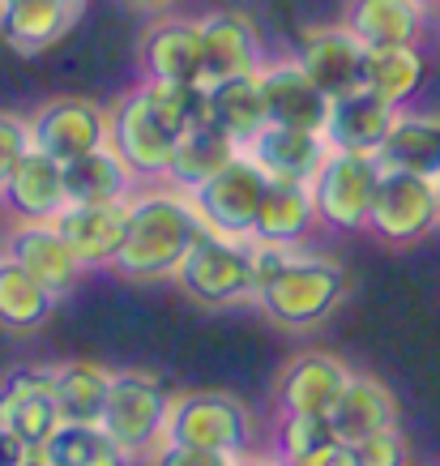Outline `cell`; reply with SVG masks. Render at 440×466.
I'll list each match as a JSON object with an SVG mask.
<instances>
[{
	"label": "cell",
	"mask_w": 440,
	"mask_h": 466,
	"mask_svg": "<svg viewBox=\"0 0 440 466\" xmlns=\"http://www.w3.org/2000/svg\"><path fill=\"white\" fill-rule=\"evenodd\" d=\"M235 155H244V146L235 142V137H227L214 120L193 125V128H185V133H180V142H175L167 180L175 184V188H188V193H193L197 184H205L210 176H218V171L227 167Z\"/></svg>",
	"instance_id": "27"
},
{
	"label": "cell",
	"mask_w": 440,
	"mask_h": 466,
	"mask_svg": "<svg viewBox=\"0 0 440 466\" xmlns=\"http://www.w3.org/2000/svg\"><path fill=\"white\" fill-rule=\"evenodd\" d=\"M381 171L385 163L376 150H338V146H329L325 163L313 176V201L321 227L342 231V236L368 231Z\"/></svg>",
	"instance_id": "3"
},
{
	"label": "cell",
	"mask_w": 440,
	"mask_h": 466,
	"mask_svg": "<svg viewBox=\"0 0 440 466\" xmlns=\"http://www.w3.org/2000/svg\"><path fill=\"white\" fill-rule=\"evenodd\" d=\"M313 462L316 466H359L355 462V445H351V441H338V437L329 441L321 453H313Z\"/></svg>",
	"instance_id": "38"
},
{
	"label": "cell",
	"mask_w": 440,
	"mask_h": 466,
	"mask_svg": "<svg viewBox=\"0 0 440 466\" xmlns=\"http://www.w3.org/2000/svg\"><path fill=\"white\" fill-rule=\"evenodd\" d=\"M0 5H5V0H0Z\"/></svg>",
	"instance_id": "46"
},
{
	"label": "cell",
	"mask_w": 440,
	"mask_h": 466,
	"mask_svg": "<svg viewBox=\"0 0 440 466\" xmlns=\"http://www.w3.org/2000/svg\"><path fill=\"white\" fill-rule=\"evenodd\" d=\"M142 73L158 82H201V17H158L142 35Z\"/></svg>",
	"instance_id": "22"
},
{
	"label": "cell",
	"mask_w": 440,
	"mask_h": 466,
	"mask_svg": "<svg viewBox=\"0 0 440 466\" xmlns=\"http://www.w3.org/2000/svg\"><path fill=\"white\" fill-rule=\"evenodd\" d=\"M351 381V368L329 351H304L278 372V410H308V415H325L338 407L342 390Z\"/></svg>",
	"instance_id": "18"
},
{
	"label": "cell",
	"mask_w": 440,
	"mask_h": 466,
	"mask_svg": "<svg viewBox=\"0 0 440 466\" xmlns=\"http://www.w3.org/2000/svg\"><path fill=\"white\" fill-rule=\"evenodd\" d=\"M376 155H381L385 167L415 171V176H427V180L440 184V112L402 107Z\"/></svg>",
	"instance_id": "25"
},
{
	"label": "cell",
	"mask_w": 440,
	"mask_h": 466,
	"mask_svg": "<svg viewBox=\"0 0 440 466\" xmlns=\"http://www.w3.org/2000/svg\"><path fill=\"white\" fill-rule=\"evenodd\" d=\"M398 112L402 107L376 99L368 86H364V90L346 95V99H334L325 142L338 146V150H381V142L389 137V128H394Z\"/></svg>",
	"instance_id": "26"
},
{
	"label": "cell",
	"mask_w": 440,
	"mask_h": 466,
	"mask_svg": "<svg viewBox=\"0 0 440 466\" xmlns=\"http://www.w3.org/2000/svg\"><path fill=\"white\" fill-rule=\"evenodd\" d=\"M85 14V0H5L0 5V43L17 56H43L56 47Z\"/></svg>",
	"instance_id": "16"
},
{
	"label": "cell",
	"mask_w": 440,
	"mask_h": 466,
	"mask_svg": "<svg viewBox=\"0 0 440 466\" xmlns=\"http://www.w3.org/2000/svg\"><path fill=\"white\" fill-rule=\"evenodd\" d=\"M0 424L30 453H39L65 420L52 398V368H14L0 381Z\"/></svg>",
	"instance_id": "15"
},
{
	"label": "cell",
	"mask_w": 440,
	"mask_h": 466,
	"mask_svg": "<svg viewBox=\"0 0 440 466\" xmlns=\"http://www.w3.org/2000/svg\"><path fill=\"white\" fill-rule=\"evenodd\" d=\"M175 142L180 133L155 112V103L145 99L142 82L125 90L120 99L112 103V146L115 155L128 163V171L137 180H167V167H171V155H175Z\"/></svg>",
	"instance_id": "7"
},
{
	"label": "cell",
	"mask_w": 440,
	"mask_h": 466,
	"mask_svg": "<svg viewBox=\"0 0 440 466\" xmlns=\"http://www.w3.org/2000/svg\"><path fill=\"white\" fill-rule=\"evenodd\" d=\"M316 227H321V218H316L313 184H295V180H270L265 184V198H261V214H256L253 240L304 244Z\"/></svg>",
	"instance_id": "23"
},
{
	"label": "cell",
	"mask_w": 440,
	"mask_h": 466,
	"mask_svg": "<svg viewBox=\"0 0 440 466\" xmlns=\"http://www.w3.org/2000/svg\"><path fill=\"white\" fill-rule=\"evenodd\" d=\"M52 223L60 227V236L69 240L73 257L85 269H112L120 257V244H125L128 201H95V206L69 201Z\"/></svg>",
	"instance_id": "17"
},
{
	"label": "cell",
	"mask_w": 440,
	"mask_h": 466,
	"mask_svg": "<svg viewBox=\"0 0 440 466\" xmlns=\"http://www.w3.org/2000/svg\"><path fill=\"white\" fill-rule=\"evenodd\" d=\"M35 150V137H30V116L17 112H0V188L9 184V176L17 171V163Z\"/></svg>",
	"instance_id": "35"
},
{
	"label": "cell",
	"mask_w": 440,
	"mask_h": 466,
	"mask_svg": "<svg viewBox=\"0 0 440 466\" xmlns=\"http://www.w3.org/2000/svg\"><path fill=\"white\" fill-rule=\"evenodd\" d=\"M30 137L35 150L73 163V158L103 150L112 137V107L85 99V95H60V99L39 103V112L30 116Z\"/></svg>",
	"instance_id": "9"
},
{
	"label": "cell",
	"mask_w": 440,
	"mask_h": 466,
	"mask_svg": "<svg viewBox=\"0 0 440 466\" xmlns=\"http://www.w3.org/2000/svg\"><path fill=\"white\" fill-rule=\"evenodd\" d=\"M235 466H278V453H256V450H244L235 458Z\"/></svg>",
	"instance_id": "40"
},
{
	"label": "cell",
	"mask_w": 440,
	"mask_h": 466,
	"mask_svg": "<svg viewBox=\"0 0 440 466\" xmlns=\"http://www.w3.org/2000/svg\"><path fill=\"white\" fill-rule=\"evenodd\" d=\"M398 420H402V410H398L394 390H389L381 377H364V372H351V381H346V390H342L338 407L329 410L334 437L351 441V445L376 437V432L398 428Z\"/></svg>",
	"instance_id": "21"
},
{
	"label": "cell",
	"mask_w": 440,
	"mask_h": 466,
	"mask_svg": "<svg viewBox=\"0 0 440 466\" xmlns=\"http://www.w3.org/2000/svg\"><path fill=\"white\" fill-rule=\"evenodd\" d=\"M436 227H440V193H436Z\"/></svg>",
	"instance_id": "45"
},
{
	"label": "cell",
	"mask_w": 440,
	"mask_h": 466,
	"mask_svg": "<svg viewBox=\"0 0 440 466\" xmlns=\"http://www.w3.org/2000/svg\"><path fill=\"white\" fill-rule=\"evenodd\" d=\"M112 394V368L99 360H65L52 364V398L65 424H103Z\"/></svg>",
	"instance_id": "24"
},
{
	"label": "cell",
	"mask_w": 440,
	"mask_h": 466,
	"mask_svg": "<svg viewBox=\"0 0 440 466\" xmlns=\"http://www.w3.org/2000/svg\"><path fill=\"white\" fill-rule=\"evenodd\" d=\"M0 248L14 257L26 274H35L56 299L69 296L85 274V266L73 257L69 240L60 236V227L52 218H5Z\"/></svg>",
	"instance_id": "11"
},
{
	"label": "cell",
	"mask_w": 440,
	"mask_h": 466,
	"mask_svg": "<svg viewBox=\"0 0 440 466\" xmlns=\"http://www.w3.org/2000/svg\"><path fill=\"white\" fill-rule=\"evenodd\" d=\"M137 176L128 171V163L115 155L112 146L90 150V155L65 163V193L77 206H95V201H128L137 193Z\"/></svg>",
	"instance_id": "29"
},
{
	"label": "cell",
	"mask_w": 440,
	"mask_h": 466,
	"mask_svg": "<svg viewBox=\"0 0 440 466\" xmlns=\"http://www.w3.org/2000/svg\"><path fill=\"white\" fill-rule=\"evenodd\" d=\"M436 193H440V184L427 180V176H415V171H402V167H385L368 231L385 244L424 240L427 231H436Z\"/></svg>",
	"instance_id": "10"
},
{
	"label": "cell",
	"mask_w": 440,
	"mask_h": 466,
	"mask_svg": "<svg viewBox=\"0 0 440 466\" xmlns=\"http://www.w3.org/2000/svg\"><path fill=\"white\" fill-rule=\"evenodd\" d=\"M334 441L325 415H308V410H283L278 432H274V453L278 458H313Z\"/></svg>",
	"instance_id": "34"
},
{
	"label": "cell",
	"mask_w": 440,
	"mask_h": 466,
	"mask_svg": "<svg viewBox=\"0 0 440 466\" xmlns=\"http://www.w3.org/2000/svg\"><path fill=\"white\" fill-rule=\"evenodd\" d=\"M210 120L227 137H235L240 146H248L270 125V112H265V95H261V77L256 73H244V77H227V82L210 86Z\"/></svg>",
	"instance_id": "32"
},
{
	"label": "cell",
	"mask_w": 440,
	"mask_h": 466,
	"mask_svg": "<svg viewBox=\"0 0 440 466\" xmlns=\"http://www.w3.org/2000/svg\"><path fill=\"white\" fill-rule=\"evenodd\" d=\"M201 231L205 223L188 188H175L171 180H145L128 198L125 244L112 269L128 283H171Z\"/></svg>",
	"instance_id": "1"
},
{
	"label": "cell",
	"mask_w": 440,
	"mask_h": 466,
	"mask_svg": "<svg viewBox=\"0 0 440 466\" xmlns=\"http://www.w3.org/2000/svg\"><path fill=\"white\" fill-rule=\"evenodd\" d=\"M295 60L329 99H346L368 82V43L359 39L346 22L304 30L295 43Z\"/></svg>",
	"instance_id": "12"
},
{
	"label": "cell",
	"mask_w": 440,
	"mask_h": 466,
	"mask_svg": "<svg viewBox=\"0 0 440 466\" xmlns=\"http://www.w3.org/2000/svg\"><path fill=\"white\" fill-rule=\"evenodd\" d=\"M265 65V43L261 30L240 9H214L201 17V82H227L244 77Z\"/></svg>",
	"instance_id": "14"
},
{
	"label": "cell",
	"mask_w": 440,
	"mask_h": 466,
	"mask_svg": "<svg viewBox=\"0 0 440 466\" xmlns=\"http://www.w3.org/2000/svg\"><path fill=\"white\" fill-rule=\"evenodd\" d=\"M355 462L359 466H411V450H406L398 428H389V432H376V437L359 441Z\"/></svg>",
	"instance_id": "37"
},
{
	"label": "cell",
	"mask_w": 440,
	"mask_h": 466,
	"mask_svg": "<svg viewBox=\"0 0 440 466\" xmlns=\"http://www.w3.org/2000/svg\"><path fill=\"white\" fill-rule=\"evenodd\" d=\"M145 466H235L231 453L197 450V445H180V441H158L155 450L145 453Z\"/></svg>",
	"instance_id": "36"
},
{
	"label": "cell",
	"mask_w": 440,
	"mask_h": 466,
	"mask_svg": "<svg viewBox=\"0 0 440 466\" xmlns=\"http://www.w3.org/2000/svg\"><path fill=\"white\" fill-rule=\"evenodd\" d=\"M278 466H316L313 458H278Z\"/></svg>",
	"instance_id": "42"
},
{
	"label": "cell",
	"mask_w": 440,
	"mask_h": 466,
	"mask_svg": "<svg viewBox=\"0 0 440 466\" xmlns=\"http://www.w3.org/2000/svg\"><path fill=\"white\" fill-rule=\"evenodd\" d=\"M22 466H47V462H43L39 453H30V458H26V462H22Z\"/></svg>",
	"instance_id": "44"
},
{
	"label": "cell",
	"mask_w": 440,
	"mask_h": 466,
	"mask_svg": "<svg viewBox=\"0 0 440 466\" xmlns=\"http://www.w3.org/2000/svg\"><path fill=\"white\" fill-rule=\"evenodd\" d=\"M171 394L175 390H167L155 372H142V368L112 372V394H107V410H103V428L120 441V450L133 462H145V453L167 437Z\"/></svg>",
	"instance_id": "5"
},
{
	"label": "cell",
	"mask_w": 440,
	"mask_h": 466,
	"mask_svg": "<svg viewBox=\"0 0 440 466\" xmlns=\"http://www.w3.org/2000/svg\"><path fill=\"white\" fill-rule=\"evenodd\" d=\"M56 304L60 299L35 274H26L14 257L0 248V329H9V334H35L39 325H47Z\"/></svg>",
	"instance_id": "30"
},
{
	"label": "cell",
	"mask_w": 440,
	"mask_h": 466,
	"mask_svg": "<svg viewBox=\"0 0 440 466\" xmlns=\"http://www.w3.org/2000/svg\"><path fill=\"white\" fill-rule=\"evenodd\" d=\"M342 296H346V269L329 257L304 253V244H295L265 279H256L253 304L278 329L304 334V329H316L321 321H329Z\"/></svg>",
	"instance_id": "2"
},
{
	"label": "cell",
	"mask_w": 440,
	"mask_h": 466,
	"mask_svg": "<svg viewBox=\"0 0 440 466\" xmlns=\"http://www.w3.org/2000/svg\"><path fill=\"white\" fill-rule=\"evenodd\" d=\"M26 458H30V450L9 432V428L0 424V466H22Z\"/></svg>",
	"instance_id": "39"
},
{
	"label": "cell",
	"mask_w": 440,
	"mask_h": 466,
	"mask_svg": "<svg viewBox=\"0 0 440 466\" xmlns=\"http://www.w3.org/2000/svg\"><path fill=\"white\" fill-rule=\"evenodd\" d=\"M133 5H137V9H167L171 0H133Z\"/></svg>",
	"instance_id": "41"
},
{
	"label": "cell",
	"mask_w": 440,
	"mask_h": 466,
	"mask_svg": "<svg viewBox=\"0 0 440 466\" xmlns=\"http://www.w3.org/2000/svg\"><path fill=\"white\" fill-rule=\"evenodd\" d=\"M427 82V56L419 43H398V47H368V90L394 107H411L415 95Z\"/></svg>",
	"instance_id": "31"
},
{
	"label": "cell",
	"mask_w": 440,
	"mask_h": 466,
	"mask_svg": "<svg viewBox=\"0 0 440 466\" xmlns=\"http://www.w3.org/2000/svg\"><path fill=\"white\" fill-rule=\"evenodd\" d=\"M346 26L368 47H398L419 43L427 30V14L411 0H346Z\"/></svg>",
	"instance_id": "28"
},
{
	"label": "cell",
	"mask_w": 440,
	"mask_h": 466,
	"mask_svg": "<svg viewBox=\"0 0 440 466\" xmlns=\"http://www.w3.org/2000/svg\"><path fill=\"white\" fill-rule=\"evenodd\" d=\"M69 206L65 193V163L43 150H30L9 184L0 188V210L5 218H56Z\"/></svg>",
	"instance_id": "19"
},
{
	"label": "cell",
	"mask_w": 440,
	"mask_h": 466,
	"mask_svg": "<svg viewBox=\"0 0 440 466\" xmlns=\"http://www.w3.org/2000/svg\"><path fill=\"white\" fill-rule=\"evenodd\" d=\"M39 458L47 466H133V458L103 424H60Z\"/></svg>",
	"instance_id": "33"
},
{
	"label": "cell",
	"mask_w": 440,
	"mask_h": 466,
	"mask_svg": "<svg viewBox=\"0 0 440 466\" xmlns=\"http://www.w3.org/2000/svg\"><path fill=\"white\" fill-rule=\"evenodd\" d=\"M175 287L185 291L201 309H231L256 296V274H253V248L244 240H227L201 231L193 253L175 274Z\"/></svg>",
	"instance_id": "6"
},
{
	"label": "cell",
	"mask_w": 440,
	"mask_h": 466,
	"mask_svg": "<svg viewBox=\"0 0 440 466\" xmlns=\"http://www.w3.org/2000/svg\"><path fill=\"white\" fill-rule=\"evenodd\" d=\"M244 155L253 158V163L265 171L270 180L313 184V176L321 171V163H325V155H329V142L321 137V133L265 125L253 142L244 146Z\"/></svg>",
	"instance_id": "20"
},
{
	"label": "cell",
	"mask_w": 440,
	"mask_h": 466,
	"mask_svg": "<svg viewBox=\"0 0 440 466\" xmlns=\"http://www.w3.org/2000/svg\"><path fill=\"white\" fill-rule=\"evenodd\" d=\"M411 5H419L424 14H432V9H440V0H411Z\"/></svg>",
	"instance_id": "43"
},
{
	"label": "cell",
	"mask_w": 440,
	"mask_h": 466,
	"mask_svg": "<svg viewBox=\"0 0 440 466\" xmlns=\"http://www.w3.org/2000/svg\"><path fill=\"white\" fill-rule=\"evenodd\" d=\"M265 184H270V176L256 167L248 155H235L218 176H210L205 184H197V188H193V201H197L205 231L248 244L253 240L256 214H261Z\"/></svg>",
	"instance_id": "8"
},
{
	"label": "cell",
	"mask_w": 440,
	"mask_h": 466,
	"mask_svg": "<svg viewBox=\"0 0 440 466\" xmlns=\"http://www.w3.org/2000/svg\"><path fill=\"white\" fill-rule=\"evenodd\" d=\"M167 441L240 458L253 445V410L227 390H175L167 410Z\"/></svg>",
	"instance_id": "4"
},
{
	"label": "cell",
	"mask_w": 440,
	"mask_h": 466,
	"mask_svg": "<svg viewBox=\"0 0 440 466\" xmlns=\"http://www.w3.org/2000/svg\"><path fill=\"white\" fill-rule=\"evenodd\" d=\"M256 77H261V95H265L270 125L304 128V133H321V137H325L334 99L304 73V65H299L295 56L265 60V65L256 69Z\"/></svg>",
	"instance_id": "13"
}]
</instances>
